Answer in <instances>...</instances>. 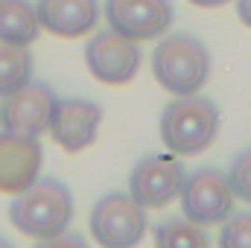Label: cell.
Wrapping results in <instances>:
<instances>
[{"label": "cell", "instance_id": "6da1fadb", "mask_svg": "<svg viewBox=\"0 0 251 248\" xmlns=\"http://www.w3.org/2000/svg\"><path fill=\"white\" fill-rule=\"evenodd\" d=\"M152 76L173 97L201 94V88L210 79L207 44L190 32L161 35L158 47L152 50Z\"/></svg>", "mask_w": 251, "mask_h": 248}, {"label": "cell", "instance_id": "7a4b0ae2", "mask_svg": "<svg viewBox=\"0 0 251 248\" xmlns=\"http://www.w3.org/2000/svg\"><path fill=\"white\" fill-rule=\"evenodd\" d=\"M73 193L59 178H38L9 204V222L29 240L62 234L73 222Z\"/></svg>", "mask_w": 251, "mask_h": 248}, {"label": "cell", "instance_id": "3957f363", "mask_svg": "<svg viewBox=\"0 0 251 248\" xmlns=\"http://www.w3.org/2000/svg\"><path fill=\"white\" fill-rule=\"evenodd\" d=\"M158 131H161V143L167 146V152L178 158H196L219 134V108L213 99L201 94L176 97L164 105Z\"/></svg>", "mask_w": 251, "mask_h": 248}, {"label": "cell", "instance_id": "277c9868", "mask_svg": "<svg viewBox=\"0 0 251 248\" xmlns=\"http://www.w3.org/2000/svg\"><path fill=\"white\" fill-rule=\"evenodd\" d=\"M88 228L100 248H137L149 228V219L146 207H140L128 196V190H111L100 196L97 204L91 207Z\"/></svg>", "mask_w": 251, "mask_h": 248}, {"label": "cell", "instance_id": "5b68a950", "mask_svg": "<svg viewBox=\"0 0 251 248\" xmlns=\"http://www.w3.org/2000/svg\"><path fill=\"white\" fill-rule=\"evenodd\" d=\"M181 216H187L196 225H222L234 213V193L228 184V175L216 167H199L184 175V184L178 190Z\"/></svg>", "mask_w": 251, "mask_h": 248}, {"label": "cell", "instance_id": "8992f818", "mask_svg": "<svg viewBox=\"0 0 251 248\" xmlns=\"http://www.w3.org/2000/svg\"><path fill=\"white\" fill-rule=\"evenodd\" d=\"M184 164L173 152H152L143 155L131 173H128V196L152 210V207H167L173 198H178V190L184 184Z\"/></svg>", "mask_w": 251, "mask_h": 248}, {"label": "cell", "instance_id": "52a82bcc", "mask_svg": "<svg viewBox=\"0 0 251 248\" xmlns=\"http://www.w3.org/2000/svg\"><path fill=\"white\" fill-rule=\"evenodd\" d=\"M85 64L91 76L102 85H128L143 64V53L137 41L126 38L108 26V29H97L88 38Z\"/></svg>", "mask_w": 251, "mask_h": 248}, {"label": "cell", "instance_id": "ba28073f", "mask_svg": "<svg viewBox=\"0 0 251 248\" xmlns=\"http://www.w3.org/2000/svg\"><path fill=\"white\" fill-rule=\"evenodd\" d=\"M102 15L114 32L131 41H155L173 26V0H105Z\"/></svg>", "mask_w": 251, "mask_h": 248}, {"label": "cell", "instance_id": "9c48e42d", "mask_svg": "<svg viewBox=\"0 0 251 248\" xmlns=\"http://www.w3.org/2000/svg\"><path fill=\"white\" fill-rule=\"evenodd\" d=\"M102 123V105L85 97H59L50 114V137L56 146H62L67 155H76L88 146H94Z\"/></svg>", "mask_w": 251, "mask_h": 248}, {"label": "cell", "instance_id": "30bf717a", "mask_svg": "<svg viewBox=\"0 0 251 248\" xmlns=\"http://www.w3.org/2000/svg\"><path fill=\"white\" fill-rule=\"evenodd\" d=\"M56 94L47 82L29 79L24 88L0 99V125L3 131L26 134V137H41L50 125V114L56 105Z\"/></svg>", "mask_w": 251, "mask_h": 248}, {"label": "cell", "instance_id": "8fae6325", "mask_svg": "<svg viewBox=\"0 0 251 248\" xmlns=\"http://www.w3.org/2000/svg\"><path fill=\"white\" fill-rule=\"evenodd\" d=\"M44 149L38 137L0 131V193L18 196L41 178Z\"/></svg>", "mask_w": 251, "mask_h": 248}, {"label": "cell", "instance_id": "7c38bea8", "mask_svg": "<svg viewBox=\"0 0 251 248\" xmlns=\"http://www.w3.org/2000/svg\"><path fill=\"white\" fill-rule=\"evenodd\" d=\"M38 24L56 38L91 35L100 24V0H35Z\"/></svg>", "mask_w": 251, "mask_h": 248}, {"label": "cell", "instance_id": "4fadbf2b", "mask_svg": "<svg viewBox=\"0 0 251 248\" xmlns=\"http://www.w3.org/2000/svg\"><path fill=\"white\" fill-rule=\"evenodd\" d=\"M41 35L35 3L29 0H0V41L15 47H29Z\"/></svg>", "mask_w": 251, "mask_h": 248}, {"label": "cell", "instance_id": "5bb4252c", "mask_svg": "<svg viewBox=\"0 0 251 248\" xmlns=\"http://www.w3.org/2000/svg\"><path fill=\"white\" fill-rule=\"evenodd\" d=\"M155 248H210L204 225L190 222L187 216H167L152 228Z\"/></svg>", "mask_w": 251, "mask_h": 248}, {"label": "cell", "instance_id": "9a60e30c", "mask_svg": "<svg viewBox=\"0 0 251 248\" xmlns=\"http://www.w3.org/2000/svg\"><path fill=\"white\" fill-rule=\"evenodd\" d=\"M32 70H35V62L26 47L0 41V99L15 94L18 88H24L32 79Z\"/></svg>", "mask_w": 251, "mask_h": 248}, {"label": "cell", "instance_id": "2e32d148", "mask_svg": "<svg viewBox=\"0 0 251 248\" xmlns=\"http://www.w3.org/2000/svg\"><path fill=\"white\" fill-rule=\"evenodd\" d=\"M219 248H251V210H234L219 231Z\"/></svg>", "mask_w": 251, "mask_h": 248}, {"label": "cell", "instance_id": "e0dca14e", "mask_svg": "<svg viewBox=\"0 0 251 248\" xmlns=\"http://www.w3.org/2000/svg\"><path fill=\"white\" fill-rule=\"evenodd\" d=\"M228 184H231V193L234 198L251 204V146L240 149L234 158H231V167H228Z\"/></svg>", "mask_w": 251, "mask_h": 248}, {"label": "cell", "instance_id": "ac0fdd59", "mask_svg": "<svg viewBox=\"0 0 251 248\" xmlns=\"http://www.w3.org/2000/svg\"><path fill=\"white\" fill-rule=\"evenodd\" d=\"M32 248H91L88 240L76 231H62V234H53V237H44L38 240Z\"/></svg>", "mask_w": 251, "mask_h": 248}, {"label": "cell", "instance_id": "d6986e66", "mask_svg": "<svg viewBox=\"0 0 251 248\" xmlns=\"http://www.w3.org/2000/svg\"><path fill=\"white\" fill-rule=\"evenodd\" d=\"M237 18L251 29V0H237Z\"/></svg>", "mask_w": 251, "mask_h": 248}, {"label": "cell", "instance_id": "ffe728a7", "mask_svg": "<svg viewBox=\"0 0 251 248\" xmlns=\"http://www.w3.org/2000/svg\"><path fill=\"white\" fill-rule=\"evenodd\" d=\"M193 6H199V9H216V6H225V3H231V0H187Z\"/></svg>", "mask_w": 251, "mask_h": 248}, {"label": "cell", "instance_id": "44dd1931", "mask_svg": "<svg viewBox=\"0 0 251 248\" xmlns=\"http://www.w3.org/2000/svg\"><path fill=\"white\" fill-rule=\"evenodd\" d=\"M0 248H15V246H12V243H9L6 237H0Z\"/></svg>", "mask_w": 251, "mask_h": 248}]
</instances>
